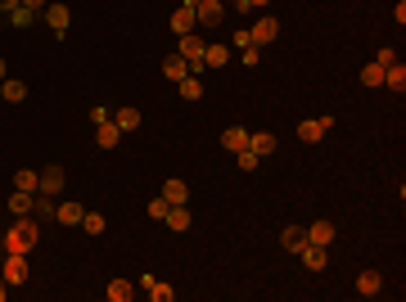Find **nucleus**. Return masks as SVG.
I'll use <instances>...</instances> for the list:
<instances>
[{
	"instance_id": "5701e85b",
	"label": "nucleus",
	"mask_w": 406,
	"mask_h": 302,
	"mask_svg": "<svg viewBox=\"0 0 406 302\" xmlns=\"http://www.w3.org/2000/svg\"><path fill=\"white\" fill-rule=\"evenodd\" d=\"M131 298H136L131 280H108V302H131Z\"/></svg>"
},
{
	"instance_id": "f704fd0d",
	"label": "nucleus",
	"mask_w": 406,
	"mask_h": 302,
	"mask_svg": "<svg viewBox=\"0 0 406 302\" xmlns=\"http://www.w3.org/2000/svg\"><path fill=\"white\" fill-rule=\"evenodd\" d=\"M374 64H379V68H393L397 64V50H388V45H384V50L374 54Z\"/></svg>"
},
{
	"instance_id": "f3484780",
	"label": "nucleus",
	"mask_w": 406,
	"mask_h": 302,
	"mask_svg": "<svg viewBox=\"0 0 406 302\" xmlns=\"http://www.w3.org/2000/svg\"><path fill=\"white\" fill-rule=\"evenodd\" d=\"M248 149H253L257 158H267V153H276V136H271V131H257V136H248Z\"/></svg>"
},
{
	"instance_id": "473e14b6",
	"label": "nucleus",
	"mask_w": 406,
	"mask_h": 302,
	"mask_svg": "<svg viewBox=\"0 0 406 302\" xmlns=\"http://www.w3.org/2000/svg\"><path fill=\"white\" fill-rule=\"evenodd\" d=\"M10 23H14V27H32V10H27V5H14Z\"/></svg>"
},
{
	"instance_id": "0eeeda50",
	"label": "nucleus",
	"mask_w": 406,
	"mask_h": 302,
	"mask_svg": "<svg viewBox=\"0 0 406 302\" xmlns=\"http://www.w3.org/2000/svg\"><path fill=\"white\" fill-rule=\"evenodd\" d=\"M276 36H280V23L276 18H257L253 32H248V45H271Z\"/></svg>"
},
{
	"instance_id": "ddd939ff",
	"label": "nucleus",
	"mask_w": 406,
	"mask_h": 302,
	"mask_svg": "<svg viewBox=\"0 0 406 302\" xmlns=\"http://www.w3.org/2000/svg\"><path fill=\"white\" fill-rule=\"evenodd\" d=\"M379 289H384V275H379V270H361V275H357V293H361V298H374Z\"/></svg>"
},
{
	"instance_id": "b1692460",
	"label": "nucleus",
	"mask_w": 406,
	"mask_h": 302,
	"mask_svg": "<svg viewBox=\"0 0 406 302\" xmlns=\"http://www.w3.org/2000/svg\"><path fill=\"white\" fill-rule=\"evenodd\" d=\"M384 86L393 90V95H402V90H406V68H402V64L384 68Z\"/></svg>"
},
{
	"instance_id": "c85d7f7f",
	"label": "nucleus",
	"mask_w": 406,
	"mask_h": 302,
	"mask_svg": "<svg viewBox=\"0 0 406 302\" xmlns=\"http://www.w3.org/2000/svg\"><path fill=\"white\" fill-rule=\"evenodd\" d=\"M104 226H108L104 212H82V230L86 235H104Z\"/></svg>"
},
{
	"instance_id": "423d86ee",
	"label": "nucleus",
	"mask_w": 406,
	"mask_h": 302,
	"mask_svg": "<svg viewBox=\"0 0 406 302\" xmlns=\"http://www.w3.org/2000/svg\"><path fill=\"white\" fill-rule=\"evenodd\" d=\"M0 275H5V284H23L27 280V257H23V253H10L5 266H0Z\"/></svg>"
},
{
	"instance_id": "c756f323",
	"label": "nucleus",
	"mask_w": 406,
	"mask_h": 302,
	"mask_svg": "<svg viewBox=\"0 0 406 302\" xmlns=\"http://www.w3.org/2000/svg\"><path fill=\"white\" fill-rule=\"evenodd\" d=\"M32 212H36V216H54V212H59L54 194H41V190H36V203H32Z\"/></svg>"
},
{
	"instance_id": "cd10ccee",
	"label": "nucleus",
	"mask_w": 406,
	"mask_h": 302,
	"mask_svg": "<svg viewBox=\"0 0 406 302\" xmlns=\"http://www.w3.org/2000/svg\"><path fill=\"white\" fill-rule=\"evenodd\" d=\"M113 122H118V131H136L140 127V108H118Z\"/></svg>"
},
{
	"instance_id": "2f4dec72",
	"label": "nucleus",
	"mask_w": 406,
	"mask_h": 302,
	"mask_svg": "<svg viewBox=\"0 0 406 302\" xmlns=\"http://www.w3.org/2000/svg\"><path fill=\"white\" fill-rule=\"evenodd\" d=\"M150 298H154V302H171V298H176V289H171V284H163V280H154V284H150Z\"/></svg>"
},
{
	"instance_id": "412c9836",
	"label": "nucleus",
	"mask_w": 406,
	"mask_h": 302,
	"mask_svg": "<svg viewBox=\"0 0 406 302\" xmlns=\"http://www.w3.org/2000/svg\"><path fill=\"white\" fill-rule=\"evenodd\" d=\"M82 212H86L82 203H59V212H54V221H59V226H82Z\"/></svg>"
},
{
	"instance_id": "c9c22d12",
	"label": "nucleus",
	"mask_w": 406,
	"mask_h": 302,
	"mask_svg": "<svg viewBox=\"0 0 406 302\" xmlns=\"http://www.w3.org/2000/svg\"><path fill=\"white\" fill-rule=\"evenodd\" d=\"M235 158H239V167H244V172H253V167H257V153H253V149H239Z\"/></svg>"
},
{
	"instance_id": "9b49d317",
	"label": "nucleus",
	"mask_w": 406,
	"mask_h": 302,
	"mask_svg": "<svg viewBox=\"0 0 406 302\" xmlns=\"http://www.w3.org/2000/svg\"><path fill=\"white\" fill-rule=\"evenodd\" d=\"M0 99H5V104H23V99H27V86H23L19 77H5V81H0Z\"/></svg>"
},
{
	"instance_id": "f257e3e1",
	"label": "nucleus",
	"mask_w": 406,
	"mask_h": 302,
	"mask_svg": "<svg viewBox=\"0 0 406 302\" xmlns=\"http://www.w3.org/2000/svg\"><path fill=\"white\" fill-rule=\"evenodd\" d=\"M36 244H41V230H36L32 216H19V221L5 230V253H23V257H32Z\"/></svg>"
},
{
	"instance_id": "e433bc0d",
	"label": "nucleus",
	"mask_w": 406,
	"mask_h": 302,
	"mask_svg": "<svg viewBox=\"0 0 406 302\" xmlns=\"http://www.w3.org/2000/svg\"><path fill=\"white\" fill-rule=\"evenodd\" d=\"M267 5H271V0H239L235 10H244V14H248V10H267Z\"/></svg>"
},
{
	"instance_id": "4be33fe9",
	"label": "nucleus",
	"mask_w": 406,
	"mask_h": 302,
	"mask_svg": "<svg viewBox=\"0 0 406 302\" xmlns=\"http://www.w3.org/2000/svg\"><path fill=\"white\" fill-rule=\"evenodd\" d=\"M280 244H285L289 253H298L302 244H307V230H302V226H285V230H280Z\"/></svg>"
},
{
	"instance_id": "7c9ffc66",
	"label": "nucleus",
	"mask_w": 406,
	"mask_h": 302,
	"mask_svg": "<svg viewBox=\"0 0 406 302\" xmlns=\"http://www.w3.org/2000/svg\"><path fill=\"white\" fill-rule=\"evenodd\" d=\"M361 86H384V68H379V64H366L361 68Z\"/></svg>"
},
{
	"instance_id": "58836bf2",
	"label": "nucleus",
	"mask_w": 406,
	"mask_h": 302,
	"mask_svg": "<svg viewBox=\"0 0 406 302\" xmlns=\"http://www.w3.org/2000/svg\"><path fill=\"white\" fill-rule=\"evenodd\" d=\"M14 5H19V0H0V14H10Z\"/></svg>"
},
{
	"instance_id": "2eb2a0df",
	"label": "nucleus",
	"mask_w": 406,
	"mask_h": 302,
	"mask_svg": "<svg viewBox=\"0 0 406 302\" xmlns=\"http://www.w3.org/2000/svg\"><path fill=\"white\" fill-rule=\"evenodd\" d=\"M222 149H230V153L248 149V131H244V127H226V131H222Z\"/></svg>"
},
{
	"instance_id": "aec40b11",
	"label": "nucleus",
	"mask_w": 406,
	"mask_h": 302,
	"mask_svg": "<svg viewBox=\"0 0 406 302\" xmlns=\"http://www.w3.org/2000/svg\"><path fill=\"white\" fill-rule=\"evenodd\" d=\"M64 190V167H45L41 172V194H59Z\"/></svg>"
},
{
	"instance_id": "6ab92c4d",
	"label": "nucleus",
	"mask_w": 406,
	"mask_h": 302,
	"mask_svg": "<svg viewBox=\"0 0 406 302\" xmlns=\"http://www.w3.org/2000/svg\"><path fill=\"white\" fill-rule=\"evenodd\" d=\"M163 77H171V81H181V77H190V64H185L181 54H167V59H163Z\"/></svg>"
},
{
	"instance_id": "79ce46f5",
	"label": "nucleus",
	"mask_w": 406,
	"mask_h": 302,
	"mask_svg": "<svg viewBox=\"0 0 406 302\" xmlns=\"http://www.w3.org/2000/svg\"><path fill=\"white\" fill-rule=\"evenodd\" d=\"M230 5H239V0H230Z\"/></svg>"
},
{
	"instance_id": "bb28decb",
	"label": "nucleus",
	"mask_w": 406,
	"mask_h": 302,
	"mask_svg": "<svg viewBox=\"0 0 406 302\" xmlns=\"http://www.w3.org/2000/svg\"><path fill=\"white\" fill-rule=\"evenodd\" d=\"M190 221H194V216L185 212V203H181V207H171V212H167V226L176 230V235H185V230H190Z\"/></svg>"
},
{
	"instance_id": "ea45409f",
	"label": "nucleus",
	"mask_w": 406,
	"mask_h": 302,
	"mask_svg": "<svg viewBox=\"0 0 406 302\" xmlns=\"http://www.w3.org/2000/svg\"><path fill=\"white\" fill-rule=\"evenodd\" d=\"M5 73H10V68H5V59H0V81H5Z\"/></svg>"
},
{
	"instance_id": "6e6552de",
	"label": "nucleus",
	"mask_w": 406,
	"mask_h": 302,
	"mask_svg": "<svg viewBox=\"0 0 406 302\" xmlns=\"http://www.w3.org/2000/svg\"><path fill=\"white\" fill-rule=\"evenodd\" d=\"M298 257H302V266H307V270H325V266H330V253H325L321 244H302Z\"/></svg>"
},
{
	"instance_id": "20e7f679",
	"label": "nucleus",
	"mask_w": 406,
	"mask_h": 302,
	"mask_svg": "<svg viewBox=\"0 0 406 302\" xmlns=\"http://www.w3.org/2000/svg\"><path fill=\"white\" fill-rule=\"evenodd\" d=\"M194 18H199L203 27H217V23L226 18V5L222 0H194Z\"/></svg>"
},
{
	"instance_id": "dca6fc26",
	"label": "nucleus",
	"mask_w": 406,
	"mask_h": 302,
	"mask_svg": "<svg viewBox=\"0 0 406 302\" xmlns=\"http://www.w3.org/2000/svg\"><path fill=\"white\" fill-rule=\"evenodd\" d=\"M32 203H36V194H27V190H14L10 194V212L14 216H32Z\"/></svg>"
},
{
	"instance_id": "39448f33",
	"label": "nucleus",
	"mask_w": 406,
	"mask_h": 302,
	"mask_svg": "<svg viewBox=\"0 0 406 302\" xmlns=\"http://www.w3.org/2000/svg\"><path fill=\"white\" fill-rule=\"evenodd\" d=\"M194 27H199V18H194V0H181V10L171 14V32L185 36V32H194Z\"/></svg>"
},
{
	"instance_id": "72a5a7b5",
	"label": "nucleus",
	"mask_w": 406,
	"mask_h": 302,
	"mask_svg": "<svg viewBox=\"0 0 406 302\" xmlns=\"http://www.w3.org/2000/svg\"><path fill=\"white\" fill-rule=\"evenodd\" d=\"M167 212H171V203H167V199H154V203H150V216H154V221H167Z\"/></svg>"
},
{
	"instance_id": "4c0bfd02",
	"label": "nucleus",
	"mask_w": 406,
	"mask_h": 302,
	"mask_svg": "<svg viewBox=\"0 0 406 302\" xmlns=\"http://www.w3.org/2000/svg\"><path fill=\"white\" fill-rule=\"evenodd\" d=\"M19 5H27V10L36 14V10H45V5H50V0H19Z\"/></svg>"
},
{
	"instance_id": "a19ab883",
	"label": "nucleus",
	"mask_w": 406,
	"mask_h": 302,
	"mask_svg": "<svg viewBox=\"0 0 406 302\" xmlns=\"http://www.w3.org/2000/svg\"><path fill=\"white\" fill-rule=\"evenodd\" d=\"M0 298H5V275H0Z\"/></svg>"
},
{
	"instance_id": "a878e982",
	"label": "nucleus",
	"mask_w": 406,
	"mask_h": 302,
	"mask_svg": "<svg viewBox=\"0 0 406 302\" xmlns=\"http://www.w3.org/2000/svg\"><path fill=\"white\" fill-rule=\"evenodd\" d=\"M176 86H181V99H190V104H194V99H203V81H199V77H181V81H176Z\"/></svg>"
},
{
	"instance_id": "f8f14e48",
	"label": "nucleus",
	"mask_w": 406,
	"mask_h": 302,
	"mask_svg": "<svg viewBox=\"0 0 406 302\" xmlns=\"http://www.w3.org/2000/svg\"><path fill=\"white\" fill-rule=\"evenodd\" d=\"M163 199H167L171 207H181L185 199H190V185H185L181 176H176V181H163Z\"/></svg>"
},
{
	"instance_id": "a211bd4d",
	"label": "nucleus",
	"mask_w": 406,
	"mask_h": 302,
	"mask_svg": "<svg viewBox=\"0 0 406 302\" xmlns=\"http://www.w3.org/2000/svg\"><path fill=\"white\" fill-rule=\"evenodd\" d=\"M226 64H230L226 45H203V68H226Z\"/></svg>"
},
{
	"instance_id": "393cba45",
	"label": "nucleus",
	"mask_w": 406,
	"mask_h": 302,
	"mask_svg": "<svg viewBox=\"0 0 406 302\" xmlns=\"http://www.w3.org/2000/svg\"><path fill=\"white\" fill-rule=\"evenodd\" d=\"M14 190H27V194H36V190H41V176H36L32 167H23V172H14Z\"/></svg>"
},
{
	"instance_id": "9d476101",
	"label": "nucleus",
	"mask_w": 406,
	"mask_h": 302,
	"mask_svg": "<svg viewBox=\"0 0 406 302\" xmlns=\"http://www.w3.org/2000/svg\"><path fill=\"white\" fill-rule=\"evenodd\" d=\"M41 14H45V23H50V32H54V36H64V32H68V18H73V14H68V5H45Z\"/></svg>"
},
{
	"instance_id": "4468645a",
	"label": "nucleus",
	"mask_w": 406,
	"mask_h": 302,
	"mask_svg": "<svg viewBox=\"0 0 406 302\" xmlns=\"http://www.w3.org/2000/svg\"><path fill=\"white\" fill-rule=\"evenodd\" d=\"M307 244L330 249V244H334V226H330V221H311V226H307Z\"/></svg>"
},
{
	"instance_id": "1a4fd4ad",
	"label": "nucleus",
	"mask_w": 406,
	"mask_h": 302,
	"mask_svg": "<svg viewBox=\"0 0 406 302\" xmlns=\"http://www.w3.org/2000/svg\"><path fill=\"white\" fill-rule=\"evenodd\" d=\"M95 144H99V149H118V144H122V131H118V122H113V118L95 127Z\"/></svg>"
},
{
	"instance_id": "7ed1b4c3",
	"label": "nucleus",
	"mask_w": 406,
	"mask_h": 302,
	"mask_svg": "<svg viewBox=\"0 0 406 302\" xmlns=\"http://www.w3.org/2000/svg\"><path fill=\"white\" fill-rule=\"evenodd\" d=\"M334 127V118H307V122H298V140L302 144H316V140H325V131Z\"/></svg>"
},
{
	"instance_id": "f03ea898",
	"label": "nucleus",
	"mask_w": 406,
	"mask_h": 302,
	"mask_svg": "<svg viewBox=\"0 0 406 302\" xmlns=\"http://www.w3.org/2000/svg\"><path fill=\"white\" fill-rule=\"evenodd\" d=\"M181 59L190 64V73H203V36H194V32L181 36Z\"/></svg>"
}]
</instances>
